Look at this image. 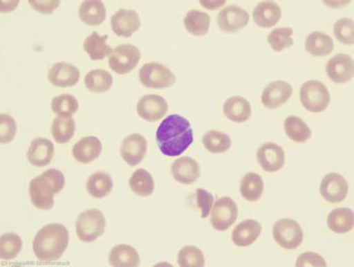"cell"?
I'll use <instances>...</instances> for the list:
<instances>
[{"label":"cell","mask_w":354,"mask_h":267,"mask_svg":"<svg viewBox=\"0 0 354 267\" xmlns=\"http://www.w3.org/2000/svg\"><path fill=\"white\" fill-rule=\"evenodd\" d=\"M156 142L165 156H180L194 142L191 122L183 116L170 115L157 129Z\"/></svg>","instance_id":"cell-1"},{"label":"cell","mask_w":354,"mask_h":267,"mask_svg":"<svg viewBox=\"0 0 354 267\" xmlns=\"http://www.w3.org/2000/svg\"><path fill=\"white\" fill-rule=\"evenodd\" d=\"M69 244V232L64 225H46L37 233L32 242L35 255L40 261L54 262L60 259Z\"/></svg>","instance_id":"cell-2"},{"label":"cell","mask_w":354,"mask_h":267,"mask_svg":"<svg viewBox=\"0 0 354 267\" xmlns=\"http://www.w3.org/2000/svg\"><path fill=\"white\" fill-rule=\"evenodd\" d=\"M64 185V174L60 170L48 169L30 181L28 187L30 201L37 209L51 210L54 207L55 194H59Z\"/></svg>","instance_id":"cell-3"},{"label":"cell","mask_w":354,"mask_h":267,"mask_svg":"<svg viewBox=\"0 0 354 267\" xmlns=\"http://www.w3.org/2000/svg\"><path fill=\"white\" fill-rule=\"evenodd\" d=\"M106 225V218L102 212L95 209L87 210L80 214L76 221V234L82 242H95L104 235Z\"/></svg>","instance_id":"cell-4"},{"label":"cell","mask_w":354,"mask_h":267,"mask_svg":"<svg viewBox=\"0 0 354 267\" xmlns=\"http://www.w3.org/2000/svg\"><path fill=\"white\" fill-rule=\"evenodd\" d=\"M300 98L303 107L311 113H322L329 106L331 100L326 85L319 80H309L304 83Z\"/></svg>","instance_id":"cell-5"},{"label":"cell","mask_w":354,"mask_h":267,"mask_svg":"<svg viewBox=\"0 0 354 267\" xmlns=\"http://www.w3.org/2000/svg\"><path fill=\"white\" fill-rule=\"evenodd\" d=\"M139 78L147 89H168L176 82V74L169 68L157 62L144 64L140 69Z\"/></svg>","instance_id":"cell-6"},{"label":"cell","mask_w":354,"mask_h":267,"mask_svg":"<svg viewBox=\"0 0 354 267\" xmlns=\"http://www.w3.org/2000/svg\"><path fill=\"white\" fill-rule=\"evenodd\" d=\"M275 242L288 250L298 248L304 239V232L300 224L292 219H281L272 228Z\"/></svg>","instance_id":"cell-7"},{"label":"cell","mask_w":354,"mask_h":267,"mask_svg":"<svg viewBox=\"0 0 354 267\" xmlns=\"http://www.w3.org/2000/svg\"><path fill=\"white\" fill-rule=\"evenodd\" d=\"M141 59V52L136 46L123 44L113 50L109 57L111 69L117 74H128L136 68Z\"/></svg>","instance_id":"cell-8"},{"label":"cell","mask_w":354,"mask_h":267,"mask_svg":"<svg viewBox=\"0 0 354 267\" xmlns=\"http://www.w3.org/2000/svg\"><path fill=\"white\" fill-rule=\"evenodd\" d=\"M238 218V207L228 196H223L216 201L211 214V224L217 231H226Z\"/></svg>","instance_id":"cell-9"},{"label":"cell","mask_w":354,"mask_h":267,"mask_svg":"<svg viewBox=\"0 0 354 267\" xmlns=\"http://www.w3.org/2000/svg\"><path fill=\"white\" fill-rule=\"evenodd\" d=\"M294 93L292 85L283 80L272 81L266 85L261 95L263 106L268 109H275L285 104Z\"/></svg>","instance_id":"cell-10"},{"label":"cell","mask_w":354,"mask_h":267,"mask_svg":"<svg viewBox=\"0 0 354 267\" xmlns=\"http://www.w3.org/2000/svg\"><path fill=\"white\" fill-rule=\"evenodd\" d=\"M168 111L165 98L157 94L143 96L137 104V113L141 119L147 122H157L162 119Z\"/></svg>","instance_id":"cell-11"},{"label":"cell","mask_w":354,"mask_h":267,"mask_svg":"<svg viewBox=\"0 0 354 267\" xmlns=\"http://www.w3.org/2000/svg\"><path fill=\"white\" fill-rule=\"evenodd\" d=\"M248 12L237 6H227L218 12L217 21L218 28L226 33H236L248 25Z\"/></svg>","instance_id":"cell-12"},{"label":"cell","mask_w":354,"mask_h":267,"mask_svg":"<svg viewBox=\"0 0 354 267\" xmlns=\"http://www.w3.org/2000/svg\"><path fill=\"white\" fill-rule=\"evenodd\" d=\"M111 26L117 36L131 38L141 27V21L136 10L122 8L111 17Z\"/></svg>","instance_id":"cell-13"},{"label":"cell","mask_w":354,"mask_h":267,"mask_svg":"<svg viewBox=\"0 0 354 267\" xmlns=\"http://www.w3.org/2000/svg\"><path fill=\"white\" fill-rule=\"evenodd\" d=\"M321 196L331 203H339L346 199L348 183L338 174H329L323 178L320 185Z\"/></svg>","instance_id":"cell-14"},{"label":"cell","mask_w":354,"mask_h":267,"mask_svg":"<svg viewBox=\"0 0 354 267\" xmlns=\"http://www.w3.org/2000/svg\"><path fill=\"white\" fill-rule=\"evenodd\" d=\"M257 160L266 172H279L285 165V151L275 143H266L257 151Z\"/></svg>","instance_id":"cell-15"},{"label":"cell","mask_w":354,"mask_h":267,"mask_svg":"<svg viewBox=\"0 0 354 267\" xmlns=\"http://www.w3.org/2000/svg\"><path fill=\"white\" fill-rule=\"evenodd\" d=\"M147 140L140 134H132L124 138L122 143V157L130 166L141 163L147 153Z\"/></svg>","instance_id":"cell-16"},{"label":"cell","mask_w":354,"mask_h":267,"mask_svg":"<svg viewBox=\"0 0 354 267\" xmlns=\"http://www.w3.org/2000/svg\"><path fill=\"white\" fill-rule=\"evenodd\" d=\"M353 60L349 55L337 54L328 61V77L335 83H346L353 77Z\"/></svg>","instance_id":"cell-17"},{"label":"cell","mask_w":354,"mask_h":267,"mask_svg":"<svg viewBox=\"0 0 354 267\" xmlns=\"http://www.w3.org/2000/svg\"><path fill=\"white\" fill-rule=\"evenodd\" d=\"M80 72L78 68L67 62H58L54 64L48 74V80L54 86L72 87L80 81Z\"/></svg>","instance_id":"cell-18"},{"label":"cell","mask_w":354,"mask_h":267,"mask_svg":"<svg viewBox=\"0 0 354 267\" xmlns=\"http://www.w3.org/2000/svg\"><path fill=\"white\" fill-rule=\"evenodd\" d=\"M171 174L177 183L187 185H192L200 177V165L198 161L191 157H181L172 164Z\"/></svg>","instance_id":"cell-19"},{"label":"cell","mask_w":354,"mask_h":267,"mask_svg":"<svg viewBox=\"0 0 354 267\" xmlns=\"http://www.w3.org/2000/svg\"><path fill=\"white\" fill-rule=\"evenodd\" d=\"M102 144L95 136L82 138L72 148V155L76 161L88 164L95 161L102 154Z\"/></svg>","instance_id":"cell-20"},{"label":"cell","mask_w":354,"mask_h":267,"mask_svg":"<svg viewBox=\"0 0 354 267\" xmlns=\"http://www.w3.org/2000/svg\"><path fill=\"white\" fill-rule=\"evenodd\" d=\"M28 160L32 166L43 167L51 163L54 156V145L46 138H37L28 150Z\"/></svg>","instance_id":"cell-21"},{"label":"cell","mask_w":354,"mask_h":267,"mask_svg":"<svg viewBox=\"0 0 354 267\" xmlns=\"http://www.w3.org/2000/svg\"><path fill=\"white\" fill-rule=\"evenodd\" d=\"M253 21L259 28L274 27L281 17V10L279 4L273 1H262L253 10Z\"/></svg>","instance_id":"cell-22"},{"label":"cell","mask_w":354,"mask_h":267,"mask_svg":"<svg viewBox=\"0 0 354 267\" xmlns=\"http://www.w3.org/2000/svg\"><path fill=\"white\" fill-rule=\"evenodd\" d=\"M262 227L255 220H246L240 223L232 232V240L238 247L250 246L261 234Z\"/></svg>","instance_id":"cell-23"},{"label":"cell","mask_w":354,"mask_h":267,"mask_svg":"<svg viewBox=\"0 0 354 267\" xmlns=\"http://www.w3.org/2000/svg\"><path fill=\"white\" fill-rule=\"evenodd\" d=\"M224 115L234 122H245L251 117L250 102L242 96H232L223 107Z\"/></svg>","instance_id":"cell-24"},{"label":"cell","mask_w":354,"mask_h":267,"mask_svg":"<svg viewBox=\"0 0 354 267\" xmlns=\"http://www.w3.org/2000/svg\"><path fill=\"white\" fill-rule=\"evenodd\" d=\"M78 15L83 23L91 27H96L106 21V8L102 1L86 0L80 6Z\"/></svg>","instance_id":"cell-25"},{"label":"cell","mask_w":354,"mask_h":267,"mask_svg":"<svg viewBox=\"0 0 354 267\" xmlns=\"http://www.w3.org/2000/svg\"><path fill=\"white\" fill-rule=\"evenodd\" d=\"M109 264L115 267H137L140 256L134 247L127 244L115 245L109 253Z\"/></svg>","instance_id":"cell-26"},{"label":"cell","mask_w":354,"mask_h":267,"mask_svg":"<svg viewBox=\"0 0 354 267\" xmlns=\"http://www.w3.org/2000/svg\"><path fill=\"white\" fill-rule=\"evenodd\" d=\"M353 211L348 208H338L328 214L327 226L334 233H348L353 230Z\"/></svg>","instance_id":"cell-27"},{"label":"cell","mask_w":354,"mask_h":267,"mask_svg":"<svg viewBox=\"0 0 354 267\" xmlns=\"http://www.w3.org/2000/svg\"><path fill=\"white\" fill-rule=\"evenodd\" d=\"M75 133V120L68 113H61L55 118L51 126V134L58 144L68 143Z\"/></svg>","instance_id":"cell-28"},{"label":"cell","mask_w":354,"mask_h":267,"mask_svg":"<svg viewBox=\"0 0 354 267\" xmlns=\"http://www.w3.org/2000/svg\"><path fill=\"white\" fill-rule=\"evenodd\" d=\"M305 49L315 57H325L332 53L334 43L329 35L322 32H313L307 37Z\"/></svg>","instance_id":"cell-29"},{"label":"cell","mask_w":354,"mask_h":267,"mask_svg":"<svg viewBox=\"0 0 354 267\" xmlns=\"http://www.w3.org/2000/svg\"><path fill=\"white\" fill-rule=\"evenodd\" d=\"M109 36H100L97 32H93L91 36L85 39L83 49L91 57L93 61L104 60L108 55H111L113 49L106 44Z\"/></svg>","instance_id":"cell-30"},{"label":"cell","mask_w":354,"mask_h":267,"mask_svg":"<svg viewBox=\"0 0 354 267\" xmlns=\"http://www.w3.org/2000/svg\"><path fill=\"white\" fill-rule=\"evenodd\" d=\"M183 24L189 34L196 37H203L209 32L211 17L201 10H192L185 15Z\"/></svg>","instance_id":"cell-31"},{"label":"cell","mask_w":354,"mask_h":267,"mask_svg":"<svg viewBox=\"0 0 354 267\" xmlns=\"http://www.w3.org/2000/svg\"><path fill=\"white\" fill-rule=\"evenodd\" d=\"M113 187V179L106 172H96L89 177L86 183L87 192L95 199L106 198L111 194Z\"/></svg>","instance_id":"cell-32"},{"label":"cell","mask_w":354,"mask_h":267,"mask_svg":"<svg viewBox=\"0 0 354 267\" xmlns=\"http://www.w3.org/2000/svg\"><path fill=\"white\" fill-rule=\"evenodd\" d=\"M264 183L261 176L254 172H248L244 175L240 183V192L248 201H257L262 196Z\"/></svg>","instance_id":"cell-33"},{"label":"cell","mask_w":354,"mask_h":267,"mask_svg":"<svg viewBox=\"0 0 354 267\" xmlns=\"http://www.w3.org/2000/svg\"><path fill=\"white\" fill-rule=\"evenodd\" d=\"M85 86L91 93H104L111 89L113 76L106 70L96 69L88 72L85 76Z\"/></svg>","instance_id":"cell-34"},{"label":"cell","mask_w":354,"mask_h":267,"mask_svg":"<svg viewBox=\"0 0 354 267\" xmlns=\"http://www.w3.org/2000/svg\"><path fill=\"white\" fill-rule=\"evenodd\" d=\"M131 190L137 196L146 198L149 196L154 192V179L149 172L143 169H137L131 176L130 181Z\"/></svg>","instance_id":"cell-35"},{"label":"cell","mask_w":354,"mask_h":267,"mask_svg":"<svg viewBox=\"0 0 354 267\" xmlns=\"http://www.w3.org/2000/svg\"><path fill=\"white\" fill-rule=\"evenodd\" d=\"M286 136L297 143H304L312 137V131L301 118L290 116L285 120Z\"/></svg>","instance_id":"cell-36"},{"label":"cell","mask_w":354,"mask_h":267,"mask_svg":"<svg viewBox=\"0 0 354 267\" xmlns=\"http://www.w3.org/2000/svg\"><path fill=\"white\" fill-rule=\"evenodd\" d=\"M203 144L209 152L221 154L227 152L231 148L232 141L227 134L212 130L205 134Z\"/></svg>","instance_id":"cell-37"},{"label":"cell","mask_w":354,"mask_h":267,"mask_svg":"<svg viewBox=\"0 0 354 267\" xmlns=\"http://www.w3.org/2000/svg\"><path fill=\"white\" fill-rule=\"evenodd\" d=\"M23 247V240L15 233L3 234L0 238V257L2 260H12L19 255Z\"/></svg>","instance_id":"cell-38"},{"label":"cell","mask_w":354,"mask_h":267,"mask_svg":"<svg viewBox=\"0 0 354 267\" xmlns=\"http://www.w3.org/2000/svg\"><path fill=\"white\" fill-rule=\"evenodd\" d=\"M292 34H294V30L290 28H274L268 35V44H270L272 50L279 53L286 48L292 47L294 45V40L292 38Z\"/></svg>","instance_id":"cell-39"},{"label":"cell","mask_w":354,"mask_h":267,"mask_svg":"<svg viewBox=\"0 0 354 267\" xmlns=\"http://www.w3.org/2000/svg\"><path fill=\"white\" fill-rule=\"evenodd\" d=\"M205 256L198 247L185 246L177 255V264L181 267H203L205 266Z\"/></svg>","instance_id":"cell-40"},{"label":"cell","mask_w":354,"mask_h":267,"mask_svg":"<svg viewBox=\"0 0 354 267\" xmlns=\"http://www.w3.org/2000/svg\"><path fill=\"white\" fill-rule=\"evenodd\" d=\"M52 111L57 115L61 113H68L73 115L80 109L77 100L71 94H61L52 100Z\"/></svg>","instance_id":"cell-41"},{"label":"cell","mask_w":354,"mask_h":267,"mask_svg":"<svg viewBox=\"0 0 354 267\" xmlns=\"http://www.w3.org/2000/svg\"><path fill=\"white\" fill-rule=\"evenodd\" d=\"M334 35L336 39L345 45H353L354 25L353 19L342 17L334 25Z\"/></svg>","instance_id":"cell-42"},{"label":"cell","mask_w":354,"mask_h":267,"mask_svg":"<svg viewBox=\"0 0 354 267\" xmlns=\"http://www.w3.org/2000/svg\"><path fill=\"white\" fill-rule=\"evenodd\" d=\"M17 127L14 118L10 115L0 116V141L8 144L15 139Z\"/></svg>","instance_id":"cell-43"},{"label":"cell","mask_w":354,"mask_h":267,"mask_svg":"<svg viewBox=\"0 0 354 267\" xmlns=\"http://www.w3.org/2000/svg\"><path fill=\"white\" fill-rule=\"evenodd\" d=\"M213 203L214 196L211 192L203 188L196 190V205L201 211V218L205 219L209 217Z\"/></svg>","instance_id":"cell-44"},{"label":"cell","mask_w":354,"mask_h":267,"mask_svg":"<svg viewBox=\"0 0 354 267\" xmlns=\"http://www.w3.org/2000/svg\"><path fill=\"white\" fill-rule=\"evenodd\" d=\"M297 267H306V266H313V267H326L327 264L325 261L324 258L320 255V254L315 252H305L301 253L297 259Z\"/></svg>","instance_id":"cell-45"},{"label":"cell","mask_w":354,"mask_h":267,"mask_svg":"<svg viewBox=\"0 0 354 267\" xmlns=\"http://www.w3.org/2000/svg\"><path fill=\"white\" fill-rule=\"evenodd\" d=\"M28 2H30V6L37 12L45 15H51L60 6V1H36V0H30Z\"/></svg>","instance_id":"cell-46"}]
</instances>
